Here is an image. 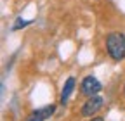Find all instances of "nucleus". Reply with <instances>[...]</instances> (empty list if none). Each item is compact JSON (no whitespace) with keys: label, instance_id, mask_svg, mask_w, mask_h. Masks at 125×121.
I'll return each instance as SVG.
<instances>
[{"label":"nucleus","instance_id":"obj_1","mask_svg":"<svg viewBox=\"0 0 125 121\" xmlns=\"http://www.w3.org/2000/svg\"><path fill=\"white\" fill-rule=\"evenodd\" d=\"M106 50L113 60L125 59V35L120 31H111L106 35Z\"/></svg>","mask_w":125,"mask_h":121},{"label":"nucleus","instance_id":"obj_2","mask_svg":"<svg viewBox=\"0 0 125 121\" xmlns=\"http://www.w3.org/2000/svg\"><path fill=\"white\" fill-rule=\"evenodd\" d=\"M103 105H104V99L101 97V95H90L89 99H87V102L82 105V116H85V118H90V116H94V114H97L101 109H103Z\"/></svg>","mask_w":125,"mask_h":121},{"label":"nucleus","instance_id":"obj_3","mask_svg":"<svg viewBox=\"0 0 125 121\" xmlns=\"http://www.w3.org/2000/svg\"><path fill=\"white\" fill-rule=\"evenodd\" d=\"M99 90H101V83L97 81V78H94V76H85L82 85H80V92L83 95H87V97L99 94Z\"/></svg>","mask_w":125,"mask_h":121},{"label":"nucleus","instance_id":"obj_4","mask_svg":"<svg viewBox=\"0 0 125 121\" xmlns=\"http://www.w3.org/2000/svg\"><path fill=\"white\" fill-rule=\"evenodd\" d=\"M54 111H56L54 105H45V107H42V109H37L33 112H30L26 121H45V119H49L54 114Z\"/></svg>","mask_w":125,"mask_h":121},{"label":"nucleus","instance_id":"obj_5","mask_svg":"<svg viewBox=\"0 0 125 121\" xmlns=\"http://www.w3.org/2000/svg\"><path fill=\"white\" fill-rule=\"evenodd\" d=\"M73 90H75V78H68L64 86H62V90H61V104L62 105H66L70 95L73 94Z\"/></svg>","mask_w":125,"mask_h":121},{"label":"nucleus","instance_id":"obj_6","mask_svg":"<svg viewBox=\"0 0 125 121\" xmlns=\"http://www.w3.org/2000/svg\"><path fill=\"white\" fill-rule=\"evenodd\" d=\"M31 21H24V19H18L16 21V24H14V29H19V28H24L26 24H30Z\"/></svg>","mask_w":125,"mask_h":121},{"label":"nucleus","instance_id":"obj_7","mask_svg":"<svg viewBox=\"0 0 125 121\" xmlns=\"http://www.w3.org/2000/svg\"><path fill=\"white\" fill-rule=\"evenodd\" d=\"M90 121H104V119H103V118H92Z\"/></svg>","mask_w":125,"mask_h":121},{"label":"nucleus","instance_id":"obj_8","mask_svg":"<svg viewBox=\"0 0 125 121\" xmlns=\"http://www.w3.org/2000/svg\"><path fill=\"white\" fill-rule=\"evenodd\" d=\"M123 95H125V85H123Z\"/></svg>","mask_w":125,"mask_h":121}]
</instances>
